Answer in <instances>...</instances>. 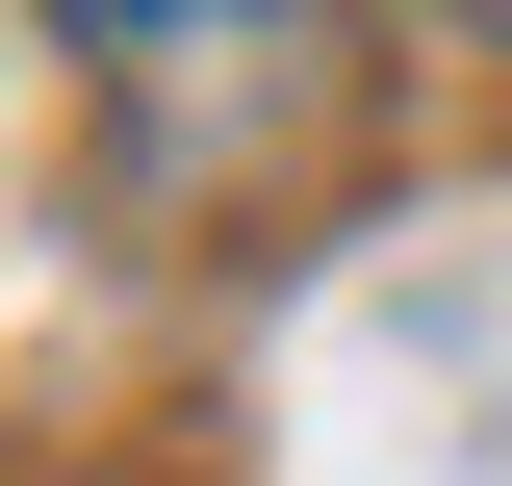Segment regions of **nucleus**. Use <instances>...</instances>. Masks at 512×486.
<instances>
[{
  "instance_id": "f257e3e1",
  "label": "nucleus",
  "mask_w": 512,
  "mask_h": 486,
  "mask_svg": "<svg viewBox=\"0 0 512 486\" xmlns=\"http://www.w3.org/2000/svg\"><path fill=\"white\" fill-rule=\"evenodd\" d=\"M77 26H103L128 205H154V231H256V180L359 154V52H333V0H77Z\"/></svg>"
},
{
  "instance_id": "f03ea898",
  "label": "nucleus",
  "mask_w": 512,
  "mask_h": 486,
  "mask_svg": "<svg viewBox=\"0 0 512 486\" xmlns=\"http://www.w3.org/2000/svg\"><path fill=\"white\" fill-rule=\"evenodd\" d=\"M487 26H512V0H487Z\"/></svg>"
}]
</instances>
